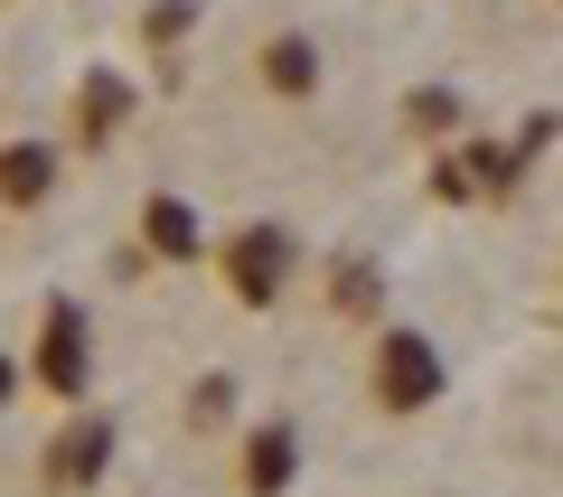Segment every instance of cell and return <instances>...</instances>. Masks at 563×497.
I'll list each match as a JSON object with an SVG mask.
<instances>
[{"label":"cell","mask_w":563,"mask_h":497,"mask_svg":"<svg viewBox=\"0 0 563 497\" xmlns=\"http://www.w3.org/2000/svg\"><path fill=\"white\" fill-rule=\"evenodd\" d=\"M47 376H57V385H85V319H76V310L47 319Z\"/></svg>","instance_id":"6da1fadb"},{"label":"cell","mask_w":563,"mask_h":497,"mask_svg":"<svg viewBox=\"0 0 563 497\" xmlns=\"http://www.w3.org/2000/svg\"><path fill=\"white\" fill-rule=\"evenodd\" d=\"M38 188H47V151H0V198L38 207Z\"/></svg>","instance_id":"7a4b0ae2"},{"label":"cell","mask_w":563,"mask_h":497,"mask_svg":"<svg viewBox=\"0 0 563 497\" xmlns=\"http://www.w3.org/2000/svg\"><path fill=\"white\" fill-rule=\"evenodd\" d=\"M385 385H395V404H413L422 385H432V357H422V339H395V376H385Z\"/></svg>","instance_id":"3957f363"},{"label":"cell","mask_w":563,"mask_h":497,"mask_svg":"<svg viewBox=\"0 0 563 497\" xmlns=\"http://www.w3.org/2000/svg\"><path fill=\"white\" fill-rule=\"evenodd\" d=\"M282 470H291V441H282V432H273V441H263V451H254V488H273V478H282Z\"/></svg>","instance_id":"277c9868"},{"label":"cell","mask_w":563,"mask_h":497,"mask_svg":"<svg viewBox=\"0 0 563 497\" xmlns=\"http://www.w3.org/2000/svg\"><path fill=\"white\" fill-rule=\"evenodd\" d=\"M0 404H10V366H0Z\"/></svg>","instance_id":"5b68a950"}]
</instances>
